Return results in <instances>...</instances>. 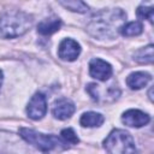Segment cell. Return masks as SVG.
<instances>
[{
    "label": "cell",
    "mask_w": 154,
    "mask_h": 154,
    "mask_svg": "<svg viewBox=\"0 0 154 154\" xmlns=\"http://www.w3.org/2000/svg\"><path fill=\"white\" fill-rule=\"evenodd\" d=\"M125 19L126 13L122 8H105L93 16L87 25V30L99 40H112L119 32Z\"/></svg>",
    "instance_id": "obj_1"
},
{
    "label": "cell",
    "mask_w": 154,
    "mask_h": 154,
    "mask_svg": "<svg viewBox=\"0 0 154 154\" xmlns=\"http://www.w3.org/2000/svg\"><path fill=\"white\" fill-rule=\"evenodd\" d=\"M34 18L31 14L12 10L0 16V37L14 38L24 35L32 26Z\"/></svg>",
    "instance_id": "obj_2"
},
{
    "label": "cell",
    "mask_w": 154,
    "mask_h": 154,
    "mask_svg": "<svg viewBox=\"0 0 154 154\" xmlns=\"http://www.w3.org/2000/svg\"><path fill=\"white\" fill-rule=\"evenodd\" d=\"M19 136L26 143L31 144L32 147H35L36 149L43 153H49L54 149H65L67 147L61 138L54 135H45L42 132H38L29 128H20Z\"/></svg>",
    "instance_id": "obj_3"
},
{
    "label": "cell",
    "mask_w": 154,
    "mask_h": 154,
    "mask_svg": "<svg viewBox=\"0 0 154 154\" xmlns=\"http://www.w3.org/2000/svg\"><path fill=\"white\" fill-rule=\"evenodd\" d=\"M103 147L108 154H137L132 136L122 129L112 130L105 138Z\"/></svg>",
    "instance_id": "obj_4"
},
{
    "label": "cell",
    "mask_w": 154,
    "mask_h": 154,
    "mask_svg": "<svg viewBox=\"0 0 154 154\" xmlns=\"http://www.w3.org/2000/svg\"><path fill=\"white\" fill-rule=\"evenodd\" d=\"M47 112V100L42 93H36L31 96L26 106V114L32 120L43 118Z\"/></svg>",
    "instance_id": "obj_5"
},
{
    "label": "cell",
    "mask_w": 154,
    "mask_h": 154,
    "mask_svg": "<svg viewBox=\"0 0 154 154\" xmlns=\"http://www.w3.org/2000/svg\"><path fill=\"white\" fill-rule=\"evenodd\" d=\"M112 72L111 64L100 58H94L89 63V75L97 81L106 82L112 76Z\"/></svg>",
    "instance_id": "obj_6"
},
{
    "label": "cell",
    "mask_w": 154,
    "mask_h": 154,
    "mask_svg": "<svg viewBox=\"0 0 154 154\" xmlns=\"http://www.w3.org/2000/svg\"><path fill=\"white\" fill-rule=\"evenodd\" d=\"M81 54V46L77 41L72 38H64L58 48V55L61 60L73 61Z\"/></svg>",
    "instance_id": "obj_7"
},
{
    "label": "cell",
    "mask_w": 154,
    "mask_h": 154,
    "mask_svg": "<svg viewBox=\"0 0 154 154\" xmlns=\"http://www.w3.org/2000/svg\"><path fill=\"white\" fill-rule=\"evenodd\" d=\"M122 122L130 128H142L150 122V117L140 109H128L123 113Z\"/></svg>",
    "instance_id": "obj_8"
},
{
    "label": "cell",
    "mask_w": 154,
    "mask_h": 154,
    "mask_svg": "<svg viewBox=\"0 0 154 154\" xmlns=\"http://www.w3.org/2000/svg\"><path fill=\"white\" fill-rule=\"evenodd\" d=\"M75 111H76L75 103L70 99H65V97L57 100L52 106V114L54 116V118L59 120L69 119L75 113Z\"/></svg>",
    "instance_id": "obj_9"
},
{
    "label": "cell",
    "mask_w": 154,
    "mask_h": 154,
    "mask_svg": "<svg viewBox=\"0 0 154 154\" xmlns=\"http://www.w3.org/2000/svg\"><path fill=\"white\" fill-rule=\"evenodd\" d=\"M152 79V76L148 72L143 71H136L130 73L126 77V84L131 90H138L146 87Z\"/></svg>",
    "instance_id": "obj_10"
},
{
    "label": "cell",
    "mask_w": 154,
    "mask_h": 154,
    "mask_svg": "<svg viewBox=\"0 0 154 154\" xmlns=\"http://www.w3.org/2000/svg\"><path fill=\"white\" fill-rule=\"evenodd\" d=\"M60 28H61V20L58 17H49L41 20L37 24V32L43 36H48L59 31Z\"/></svg>",
    "instance_id": "obj_11"
},
{
    "label": "cell",
    "mask_w": 154,
    "mask_h": 154,
    "mask_svg": "<svg viewBox=\"0 0 154 154\" xmlns=\"http://www.w3.org/2000/svg\"><path fill=\"white\" fill-rule=\"evenodd\" d=\"M105 122V117L97 112H85L81 116L79 124L83 128H97Z\"/></svg>",
    "instance_id": "obj_12"
},
{
    "label": "cell",
    "mask_w": 154,
    "mask_h": 154,
    "mask_svg": "<svg viewBox=\"0 0 154 154\" xmlns=\"http://www.w3.org/2000/svg\"><path fill=\"white\" fill-rule=\"evenodd\" d=\"M153 51H154V46L152 43L146 47H142L135 52L134 59L140 64H152L153 63Z\"/></svg>",
    "instance_id": "obj_13"
},
{
    "label": "cell",
    "mask_w": 154,
    "mask_h": 154,
    "mask_svg": "<svg viewBox=\"0 0 154 154\" xmlns=\"http://www.w3.org/2000/svg\"><path fill=\"white\" fill-rule=\"evenodd\" d=\"M143 31V25L141 22H129L126 24H123L119 29V32L123 36L131 37V36H138Z\"/></svg>",
    "instance_id": "obj_14"
},
{
    "label": "cell",
    "mask_w": 154,
    "mask_h": 154,
    "mask_svg": "<svg viewBox=\"0 0 154 154\" xmlns=\"http://www.w3.org/2000/svg\"><path fill=\"white\" fill-rule=\"evenodd\" d=\"M61 6L65 8L72 11V12H78V13H84L88 11V5L81 0H71V1H60L59 2Z\"/></svg>",
    "instance_id": "obj_15"
},
{
    "label": "cell",
    "mask_w": 154,
    "mask_h": 154,
    "mask_svg": "<svg viewBox=\"0 0 154 154\" xmlns=\"http://www.w3.org/2000/svg\"><path fill=\"white\" fill-rule=\"evenodd\" d=\"M61 140L67 144H77L79 142V138L78 136L76 135V132L73 131V129L71 128H66L64 130H61Z\"/></svg>",
    "instance_id": "obj_16"
},
{
    "label": "cell",
    "mask_w": 154,
    "mask_h": 154,
    "mask_svg": "<svg viewBox=\"0 0 154 154\" xmlns=\"http://www.w3.org/2000/svg\"><path fill=\"white\" fill-rule=\"evenodd\" d=\"M136 14H137V17L140 19H147L150 23H153V18H154V10H153V7H147L144 5H141L137 8Z\"/></svg>",
    "instance_id": "obj_17"
},
{
    "label": "cell",
    "mask_w": 154,
    "mask_h": 154,
    "mask_svg": "<svg viewBox=\"0 0 154 154\" xmlns=\"http://www.w3.org/2000/svg\"><path fill=\"white\" fill-rule=\"evenodd\" d=\"M152 90H153V88H150V89H149V91H148V95H149V100H150V101H153V96H152Z\"/></svg>",
    "instance_id": "obj_18"
},
{
    "label": "cell",
    "mask_w": 154,
    "mask_h": 154,
    "mask_svg": "<svg viewBox=\"0 0 154 154\" xmlns=\"http://www.w3.org/2000/svg\"><path fill=\"white\" fill-rule=\"evenodd\" d=\"M2 79H4V76H2V71L0 70V88H1V84H2Z\"/></svg>",
    "instance_id": "obj_19"
}]
</instances>
